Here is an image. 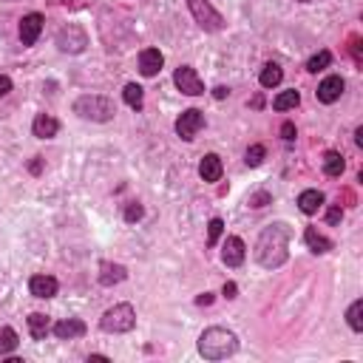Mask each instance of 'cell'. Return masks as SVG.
<instances>
[{"instance_id": "603a6c76", "label": "cell", "mask_w": 363, "mask_h": 363, "mask_svg": "<svg viewBox=\"0 0 363 363\" xmlns=\"http://www.w3.org/2000/svg\"><path fill=\"white\" fill-rule=\"evenodd\" d=\"M343 170H346L343 154H341V151H327V154H324V173L332 176V179H338Z\"/></svg>"}, {"instance_id": "ffe728a7", "label": "cell", "mask_w": 363, "mask_h": 363, "mask_svg": "<svg viewBox=\"0 0 363 363\" xmlns=\"http://www.w3.org/2000/svg\"><path fill=\"white\" fill-rule=\"evenodd\" d=\"M29 332L34 341H43L45 335L52 332V321H49V315H43V312H31L29 315Z\"/></svg>"}, {"instance_id": "4dcf8cb0", "label": "cell", "mask_w": 363, "mask_h": 363, "mask_svg": "<svg viewBox=\"0 0 363 363\" xmlns=\"http://www.w3.org/2000/svg\"><path fill=\"white\" fill-rule=\"evenodd\" d=\"M272 199H269V193H253L250 199H247V205L250 207H264V205H269Z\"/></svg>"}, {"instance_id": "52a82bcc", "label": "cell", "mask_w": 363, "mask_h": 363, "mask_svg": "<svg viewBox=\"0 0 363 363\" xmlns=\"http://www.w3.org/2000/svg\"><path fill=\"white\" fill-rule=\"evenodd\" d=\"M173 82L176 88L182 91V94H188V97H202L205 94V82L199 77V71L193 66H179L173 71Z\"/></svg>"}, {"instance_id": "6da1fadb", "label": "cell", "mask_w": 363, "mask_h": 363, "mask_svg": "<svg viewBox=\"0 0 363 363\" xmlns=\"http://www.w3.org/2000/svg\"><path fill=\"white\" fill-rule=\"evenodd\" d=\"M290 239H292V230L287 221L267 224L255 242V261L264 269H279L290 258Z\"/></svg>"}, {"instance_id": "2e32d148", "label": "cell", "mask_w": 363, "mask_h": 363, "mask_svg": "<svg viewBox=\"0 0 363 363\" xmlns=\"http://www.w3.org/2000/svg\"><path fill=\"white\" fill-rule=\"evenodd\" d=\"M221 173H224V165H221V156L218 154H205L202 156V162H199V176H202V182H218L221 179Z\"/></svg>"}, {"instance_id": "d6a6232c", "label": "cell", "mask_w": 363, "mask_h": 363, "mask_svg": "<svg viewBox=\"0 0 363 363\" xmlns=\"http://www.w3.org/2000/svg\"><path fill=\"white\" fill-rule=\"evenodd\" d=\"M295 136H298V131H295V125H292V122H284V125H281V140H287V142H292V140H295Z\"/></svg>"}, {"instance_id": "d590c367", "label": "cell", "mask_w": 363, "mask_h": 363, "mask_svg": "<svg viewBox=\"0 0 363 363\" xmlns=\"http://www.w3.org/2000/svg\"><path fill=\"white\" fill-rule=\"evenodd\" d=\"M213 97H216V100L230 97V88H227V85H218V88H213Z\"/></svg>"}, {"instance_id": "4fadbf2b", "label": "cell", "mask_w": 363, "mask_h": 363, "mask_svg": "<svg viewBox=\"0 0 363 363\" xmlns=\"http://www.w3.org/2000/svg\"><path fill=\"white\" fill-rule=\"evenodd\" d=\"M52 332L60 341H74V338H82L88 332V327H85V321H80V318H63V321H57L52 327Z\"/></svg>"}, {"instance_id": "44dd1931", "label": "cell", "mask_w": 363, "mask_h": 363, "mask_svg": "<svg viewBox=\"0 0 363 363\" xmlns=\"http://www.w3.org/2000/svg\"><path fill=\"white\" fill-rule=\"evenodd\" d=\"M122 100H125L128 108L142 111V108H145V88H142V85H136V82H128L125 91H122Z\"/></svg>"}, {"instance_id": "8fae6325", "label": "cell", "mask_w": 363, "mask_h": 363, "mask_svg": "<svg viewBox=\"0 0 363 363\" xmlns=\"http://www.w3.org/2000/svg\"><path fill=\"white\" fill-rule=\"evenodd\" d=\"M244 258H247V247H244V242L239 239V236H227V242H224V247H221V261L227 264V267H242L244 264Z\"/></svg>"}, {"instance_id": "ba28073f", "label": "cell", "mask_w": 363, "mask_h": 363, "mask_svg": "<svg viewBox=\"0 0 363 363\" xmlns=\"http://www.w3.org/2000/svg\"><path fill=\"white\" fill-rule=\"evenodd\" d=\"M205 114L199 108H188V111H182V117L176 119V133H179V140H185V142H193L196 140V133L205 128Z\"/></svg>"}, {"instance_id": "cb8c5ba5", "label": "cell", "mask_w": 363, "mask_h": 363, "mask_svg": "<svg viewBox=\"0 0 363 363\" xmlns=\"http://www.w3.org/2000/svg\"><path fill=\"white\" fill-rule=\"evenodd\" d=\"M298 103H301V94L295 88H290V91H281V94L272 100V108H276V111H290V108H298Z\"/></svg>"}, {"instance_id": "7c38bea8", "label": "cell", "mask_w": 363, "mask_h": 363, "mask_svg": "<svg viewBox=\"0 0 363 363\" xmlns=\"http://www.w3.org/2000/svg\"><path fill=\"white\" fill-rule=\"evenodd\" d=\"M57 290H60V284H57L54 276H45V272H40V276H31V279H29V292H31L34 298H54Z\"/></svg>"}, {"instance_id": "836d02e7", "label": "cell", "mask_w": 363, "mask_h": 363, "mask_svg": "<svg viewBox=\"0 0 363 363\" xmlns=\"http://www.w3.org/2000/svg\"><path fill=\"white\" fill-rule=\"evenodd\" d=\"M221 295H224L227 301H233V298L239 295V287H236V281H227V284L221 287Z\"/></svg>"}, {"instance_id": "9a60e30c", "label": "cell", "mask_w": 363, "mask_h": 363, "mask_svg": "<svg viewBox=\"0 0 363 363\" xmlns=\"http://www.w3.org/2000/svg\"><path fill=\"white\" fill-rule=\"evenodd\" d=\"M165 66V57L159 49H142L140 52V74L142 77H156Z\"/></svg>"}, {"instance_id": "5b68a950", "label": "cell", "mask_w": 363, "mask_h": 363, "mask_svg": "<svg viewBox=\"0 0 363 363\" xmlns=\"http://www.w3.org/2000/svg\"><path fill=\"white\" fill-rule=\"evenodd\" d=\"M188 9L205 31H221L224 29V17L216 12V6L210 3V0H188Z\"/></svg>"}, {"instance_id": "1f68e13d", "label": "cell", "mask_w": 363, "mask_h": 363, "mask_svg": "<svg viewBox=\"0 0 363 363\" xmlns=\"http://www.w3.org/2000/svg\"><path fill=\"white\" fill-rule=\"evenodd\" d=\"M341 218H343V210H341V205H332V207L327 210V221H329V224H341Z\"/></svg>"}, {"instance_id": "f1b7e54d", "label": "cell", "mask_w": 363, "mask_h": 363, "mask_svg": "<svg viewBox=\"0 0 363 363\" xmlns=\"http://www.w3.org/2000/svg\"><path fill=\"white\" fill-rule=\"evenodd\" d=\"M221 230H224V221L221 218H210V224H207V247H216Z\"/></svg>"}, {"instance_id": "7a4b0ae2", "label": "cell", "mask_w": 363, "mask_h": 363, "mask_svg": "<svg viewBox=\"0 0 363 363\" xmlns=\"http://www.w3.org/2000/svg\"><path fill=\"white\" fill-rule=\"evenodd\" d=\"M239 352V335L227 327H207L199 335V355L205 360H224Z\"/></svg>"}, {"instance_id": "d4e9b609", "label": "cell", "mask_w": 363, "mask_h": 363, "mask_svg": "<svg viewBox=\"0 0 363 363\" xmlns=\"http://www.w3.org/2000/svg\"><path fill=\"white\" fill-rule=\"evenodd\" d=\"M346 324L352 327V332H363V301H352L346 309Z\"/></svg>"}, {"instance_id": "d6986e66", "label": "cell", "mask_w": 363, "mask_h": 363, "mask_svg": "<svg viewBox=\"0 0 363 363\" xmlns=\"http://www.w3.org/2000/svg\"><path fill=\"white\" fill-rule=\"evenodd\" d=\"M304 242H306V247H309L312 253H318V255H324V253L332 250V242H329L324 233H318L315 227H306V230H304Z\"/></svg>"}, {"instance_id": "74e56055", "label": "cell", "mask_w": 363, "mask_h": 363, "mask_svg": "<svg viewBox=\"0 0 363 363\" xmlns=\"http://www.w3.org/2000/svg\"><path fill=\"white\" fill-rule=\"evenodd\" d=\"M355 145H357V148H363V125L355 131Z\"/></svg>"}, {"instance_id": "f35d334b", "label": "cell", "mask_w": 363, "mask_h": 363, "mask_svg": "<svg viewBox=\"0 0 363 363\" xmlns=\"http://www.w3.org/2000/svg\"><path fill=\"white\" fill-rule=\"evenodd\" d=\"M301 3H309V0H301Z\"/></svg>"}, {"instance_id": "ac0fdd59", "label": "cell", "mask_w": 363, "mask_h": 363, "mask_svg": "<svg viewBox=\"0 0 363 363\" xmlns=\"http://www.w3.org/2000/svg\"><path fill=\"white\" fill-rule=\"evenodd\" d=\"M324 193L321 191H315V188H309V191H304L301 196H298V210L301 213H306V216H315L318 210L324 207Z\"/></svg>"}, {"instance_id": "f546056e", "label": "cell", "mask_w": 363, "mask_h": 363, "mask_svg": "<svg viewBox=\"0 0 363 363\" xmlns=\"http://www.w3.org/2000/svg\"><path fill=\"white\" fill-rule=\"evenodd\" d=\"M142 216H145V207H142L140 202H131V205L125 207V221H128V224H133V221H140Z\"/></svg>"}, {"instance_id": "9c48e42d", "label": "cell", "mask_w": 363, "mask_h": 363, "mask_svg": "<svg viewBox=\"0 0 363 363\" xmlns=\"http://www.w3.org/2000/svg\"><path fill=\"white\" fill-rule=\"evenodd\" d=\"M343 88H346L343 77H338V74H329L327 80H321V85H318V91H315V97H318V103L332 105V103H338V100H341Z\"/></svg>"}, {"instance_id": "83f0119b", "label": "cell", "mask_w": 363, "mask_h": 363, "mask_svg": "<svg viewBox=\"0 0 363 363\" xmlns=\"http://www.w3.org/2000/svg\"><path fill=\"white\" fill-rule=\"evenodd\" d=\"M264 145H250L247 148V154H244V162H247V168H258L261 162H264Z\"/></svg>"}, {"instance_id": "8992f818", "label": "cell", "mask_w": 363, "mask_h": 363, "mask_svg": "<svg viewBox=\"0 0 363 363\" xmlns=\"http://www.w3.org/2000/svg\"><path fill=\"white\" fill-rule=\"evenodd\" d=\"M85 45H88V34L82 26L77 23H68L57 31V49L66 52V54H82L85 52Z\"/></svg>"}, {"instance_id": "4316f807", "label": "cell", "mask_w": 363, "mask_h": 363, "mask_svg": "<svg viewBox=\"0 0 363 363\" xmlns=\"http://www.w3.org/2000/svg\"><path fill=\"white\" fill-rule=\"evenodd\" d=\"M329 63H332V52H318V54H312L309 60H306V71L309 74H318V71H324V68H329Z\"/></svg>"}, {"instance_id": "8d00e7d4", "label": "cell", "mask_w": 363, "mask_h": 363, "mask_svg": "<svg viewBox=\"0 0 363 363\" xmlns=\"http://www.w3.org/2000/svg\"><path fill=\"white\" fill-rule=\"evenodd\" d=\"M196 304H199V306H210V304H213V292H202V295L196 298Z\"/></svg>"}, {"instance_id": "5bb4252c", "label": "cell", "mask_w": 363, "mask_h": 363, "mask_svg": "<svg viewBox=\"0 0 363 363\" xmlns=\"http://www.w3.org/2000/svg\"><path fill=\"white\" fill-rule=\"evenodd\" d=\"M31 133L37 140H54L60 133V122L52 117V114H37L34 122H31Z\"/></svg>"}, {"instance_id": "3957f363", "label": "cell", "mask_w": 363, "mask_h": 363, "mask_svg": "<svg viewBox=\"0 0 363 363\" xmlns=\"http://www.w3.org/2000/svg\"><path fill=\"white\" fill-rule=\"evenodd\" d=\"M74 114L91 122H111L117 117V105L114 100L103 97V94H85L80 100H74Z\"/></svg>"}, {"instance_id": "e0dca14e", "label": "cell", "mask_w": 363, "mask_h": 363, "mask_svg": "<svg viewBox=\"0 0 363 363\" xmlns=\"http://www.w3.org/2000/svg\"><path fill=\"white\" fill-rule=\"evenodd\" d=\"M100 284L103 287H114V284H122L128 279V269L122 264H114V261H103L100 264Z\"/></svg>"}, {"instance_id": "277c9868", "label": "cell", "mask_w": 363, "mask_h": 363, "mask_svg": "<svg viewBox=\"0 0 363 363\" xmlns=\"http://www.w3.org/2000/svg\"><path fill=\"white\" fill-rule=\"evenodd\" d=\"M100 327L108 335H125V332H131L136 327V309L131 304H114L111 309L103 312Z\"/></svg>"}, {"instance_id": "7402d4cb", "label": "cell", "mask_w": 363, "mask_h": 363, "mask_svg": "<svg viewBox=\"0 0 363 363\" xmlns=\"http://www.w3.org/2000/svg\"><path fill=\"white\" fill-rule=\"evenodd\" d=\"M281 80H284V68L279 63H267L261 68V74H258L261 88H276V85H281Z\"/></svg>"}, {"instance_id": "30bf717a", "label": "cell", "mask_w": 363, "mask_h": 363, "mask_svg": "<svg viewBox=\"0 0 363 363\" xmlns=\"http://www.w3.org/2000/svg\"><path fill=\"white\" fill-rule=\"evenodd\" d=\"M43 26H45V17L40 12H29L23 20H20V43L23 45H34L43 34Z\"/></svg>"}, {"instance_id": "e575fe53", "label": "cell", "mask_w": 363, "mask_h": 363, "mask_svg": "<svg viewBox=\"0 0 363 363\" xmlns=\"http://www.w3.org/2000/svg\"><path fill=\"white\" fill-rule=\"evenodd\" d=\"M12 91V77H6V74H0V97H6Z\"/></svg>"}, {"instance_id": "484cf974", "label": "cell", "mask_w": 363, "mask_h": 363, "mask_svg": "<svg viewBox=\"0 0 363 363\" xmlns=\"http://www.w3.org/2000/svg\"><path fill=\"white\" fill-rule=\"evenodd\" d=\"M17 346H20L17 332L12 327H0V355H12Z\"/></svg>"}]
</instances>
